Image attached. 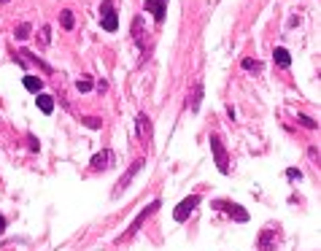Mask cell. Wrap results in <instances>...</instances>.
<instances>
[{
  "label": "cell",
  "mask_w": 321,
  "mask_h": 251,
  "mask_svg": "<svg viewBox=\"0 0 321 251\" xmlns=\"http://www.w3.org/2000/svg\"><path fill=\"white\" fill-rule=\"evenodd\" d=\"M281 241H284L281 224H265L259 230V238H256V249L259 251H278Z\"/></svg>",
  "instance_id": "obj_1"
},
{
  "label": "cell",
  "mask_w": 321,
  "mask_h": 251,
  "mask_svg": "<svg viewBox=\"0 0 321 251\" xmlns=\"http://www.w3.org/2000/svg\"><path fill=\"white\" fill-rule=\"evenodd\" d=\"M208 143H211V151H214V162H216V168H219V173H229V157H227V149H224V143H221V138L216 133H211V138H208Z\"/></svg>",
  "instance_id": "obj_2"
},
{
  "label": "cell",
  "mask_w": 321,
  "mask_h": 251,
  "mask_svg": "<svg viewBox=\"0 0 321 251\" xmlns=\"http://www.w3.org/2000/svg\"><path fill=\"white\" fill-rule=\"evenodd\" d=\"M216 211H221V214H227V216H232L238 224H246L249 221V211L243 208V205H238V203H232V200H214L211 203Z\"/></svg>",
  "instance_id": "obj_3"
},
{
  "label": "cell",
  "mask_w": 321,
  "mask_h": 251,
  "mask_svg": "<svg viewBox=\"0 0 321 251\" xmlns=\"http://www.w3.org/2000/svg\"><path fill=\"white\" fill-rule=\"evenodd\" d=\"M159 205H162V203H159V200H151V203H148V205H146V208H143V211H141V214H138V216H135V221H133V224H130V227H127V232H124V235H119V238H116V243H122V241H124V238H130V235H135V232H138V230H141V224H143V221H146V219H148V216H154V214H157V208H159Z\"/></svg>",
  "instance_id": "obj_4"
},
{
  "label": "cell",
  "mask_w": 321,
  "mask_h": 251,
  "mask_svg": "<svg viewBox=\"0 0 321 251\" xmlns=\"http://www.w3.org/2000/svg\"><path fill=\"white\" fill-rule=\"evenodd\" d=\"M100 22H103V30L106 33L119 30V16H116V8H113V0H103L100 3Z\"/></svg>",
  "instance_id": "obj_5"
},
{
  "label": "cell",
  "mask_w": 321,
  "mask_h": 251,
  "mask_svg": "<svg viewBox=\"0 0 321 251\" xmlns=\"http://www.w3.org/2000/svg\"><path fill=\"white\" fill-rule=\"evenodd\" d=\"M143 165H146V159H143V157H138L135 162L130 165V168H127V173H124L122 179L116 181V189H113V197H119L122 192H127V189H130V184H133V179H135L138 173H141V168H143Z\"/></svg>",
  "instance_id": "obj_6"
},
{
  "label": "cell",
  "mask_w": 321,
  "mask_h": 251,
  "mask_svg": "<svg viewBox=\"0 0 321 251\" xmlns=\"http://www.w3.org/2000/svg\"><path fill=\"white\" fill-rule=\"evenodd\" d=\"M200 200H203V197H200V195H189V197H183V200H181L178 205H176V211H173V219L178 221V224H181V221H186L189 216L194 214V208H197V205H200Z\"/></svg>",
  "instance_id": "obj_7"
},
{
  "label": "cell",
  "mask_w": 321,
  "mask_h": 251,
  "mask_svg": "<svg viewBox=\"0 0 321 251\" xmlns=\"http://www.w3.org/2000/svg\"><path fill=\"white\" fill-rule=\"evenodd\" d=\"M89 165H92V170H108V168L113 165V151H111V149L97 151L95 157L89 159Z\"/></svg>",
  "instance_id": "obj_8"
},
{
  "label": "cell",
  "mask_w": 321,
  "mask_h": 251,
  "mask_svg": "<svg viewBox=\"0 0 321 251\" xmlns=\"http://www.w3.org/2000/svg\"><path fill=\"white\" fill-rule=\"evenodd\" d=\"M138 138L141 141H146V143H151V138H154V130H151V119L146 116V113H138Z\"/></svg>",
  "instance_id": "obj_9"
},
{
  "label": "cell",
  "mask_w": 321,
  "mask_h": 251,
  "mask_svg": "<svg viewBox=\"0 0 321 251\" xmlns=\"http://www.w3.org/2000/svg\"><path fill=\"white\" fill-rule=\"evenodd\" d=\"M146 11H151L154 19H157V25H162L165 22V14H168V0H146Z\"/></svg>",
  "instance_id": "obj_10"
},
{
  "label": "cell",
  "mask_w": 321,
  "mask_h": 251,
  "mask_svg": "<svg viewBox=\"0 0 321 251\" xmlns=\"http://www.w3.org/2000/svg\"><path fill=\"white\" fill-rule=\"evenodd\" d=\"M203 92H205L203 81H194V87H192V95H189V108H192L194 113L200 111V103H203Z\"/></svg>",
  "instance_id": "obj_11"
},
{
  "label": "cell",
  "mask_w": 321,
  "mask_h": 251,
  "mask_svg": "<svg viewBox=\"0 0 321 251\" xmlns=\"http://www.w3.org/2000/svg\"><path fill=\"white\" fill-rule=\"evenodd\" d=\"M273 60H275V65H278V68H289L291 65V54L284 46H278V49L273 51Z\"/></svg>",
  "instance_id": "obj_12"
},
{
  "label": "cell",
  "mask_w": 321,
  "mask_h": 251,
  "mask_svg": "<svg viewBox=\"0 0 321 251\" xmlns=\"http://www.w3.org/2000/svg\"><path fill=\"white\" fill-rule=\"evenodd\" d=\"M41 87H43V78H38V76H30V73H27V76H25V89H27V92H33V95H41Z\"/></svg>",
  "instance_id": "obj_13"
},
{
  "label": "cell",
  "mask_w": 321,
  "mask_h": 251,
  "mask_svg": "<svg viewBox=\"0 0 321 251\" xmlns=\"http://www.w3.org/2000/svg\"><path fill=\"white\" fill-rule=\"evenodd\" d=\"M36 103H38V108H41L43 113L54 111V98H51V95H36Z\"/></svg>",
  "instance_id": "obj_14"
},
{
  "label": "cell",
  "mask_w": 321,
  "mask_h": 251,
  "mask_svg": "<svg viewBox=\"0 0 321 251\" xmlns=\"http://www.w3.org/2000/svg\"><path fill=\"white\" fill-rule=\"evenodd\" d=\"M133 36H135V41H138V46H146V41H143V19L141 16H135V22H133Z\"/></svg>",
  "instance_id": "obj_15"
},
{
  "label": "cell",
  "mask_w": 321,
  "mask_h": 251,
  "mask_svg": "<svg viewBox=\"0 0 321 251\" xmlns=\"http://www.w3.org/2000/svg\"><path fill=\"white\" fill-rule=\"evenodd\" d=\"M19 57H22V60H25V62H36V65L41 68L43 73H51V65H46L43 60H38V57H33L30 51H19Z\"/></svg>",
  "instance_id": "obj_16"
},
{
  "label": "cell",
  "mask_w": 321,
  "mask_h": 251,
  "mask_svg": "<svg viewBox=\"0 0 321 251\" xmlns=\"http://www.w3.org/2000/svg\"><path fill=\"white\" fill-rule=\"evenodd\" d=\"M30 33H33V25L30 22H22V25H16L14 36H16V41H25V38H30Z\"/></svg>",
  "instance_id": "obj_17"
},
{
  "label": "cell",
  "mask_w": 321,
  "mask_h": 251,
  "mask_svg": "<svg viewBox=\"0 0 321 251\" xmlns=\"http://www.w3.org/2000/svg\"><path fill=\"white\" fill-rule=\"evenodd\" d=\"M60 25L62 27H65V30H73V25H76V19H73V11H62V14H60Z\"/></svg>",
  "instance_id": "obj_18"
},
{
  "label": "cell",
  "mask_w": 321,
  "mask_h": 251,
  "mask_svg": "<svg viewBox=\"0 0 321 251\" xmlns=\"http://www.w3.org/2000/svg\"><path fill=\"white\" fill-rule=\"evenodd\" d=\"M81 124L89 130H100L103 127V119L100 116H81Z\"/></svg>",
  "instance_id": "obj_19"
},
{
  "label": "cell",
  "mask_w": 321,
  "mask_h": 251,
  "mask_svg": "<svg viewBox=\"0 0 321 251\" xmlns=\"http://www.w3.org/2000/svg\"><path fill=\"white\" fill-rule=\"evenodd\" d=\"M76 89H78V92H89V89H92V78L89 76H81L76 81Z\"/></svg>",
  "instance_id": "obj_20"
},
{
  "label": "cell",
  "mask_w": 321,
  "mask_h": 251,
  "mask_svg": "<svg viewBox=\"0 0 321 251\" xmlns=\"http://www.w3.org/2000/svg\"><path fill=\"white\" fill-rule=\"evenodd\" d=\"M297 122H300V124H302V127H308V130H316V127H319V124H316V122H313V119H311V116H305V113H300V116H297Z\"/></svg>",
  "instance_id": "obj_21"
},
{
  "label": "cell",
  "mask_w": 321,
  "mask_h": 251,
  "mask_svg": "<svg viewBox=\"0 0 321 251\" xmlns=\"http://www.w3.org/2000/svg\"><path fill=\"white\" fill-rule=\"evenodd\" d=\"M240 65H243V71H259L262 62H256V60H243Z\"/></svg>",
  "instance_id": "obj_22"
},
{
  "label": "cell",
  "mask_w": 321,
  "mask_h": 251,
  "mask_svg": "<svg viewBox=\"0 0 321 251\" xmlns=\"http://www.w3.org/2000/svg\"><path fill=\"white\" fill-rule=\"evenodd\" d=\"M286 179H289V181H302V170L289 168V170H286Z\"/></svg>",
  "instance_id": "obj_23"
},
{
  "label": "cell",
  "mask_w": 321,
  "mask_h": 251,
  "mask_svg": "<svg viewBox=\"0 0 321 251\" xmlns=\"http://www.w3.org/2000/svg\"><path fill=\"white\" fill-rule=\"evenodd\" d=\"M41 41L46 43V46L51 43V27H49V25H43V27H41Z\"/></svg>",
  "instance_id": "obj_24"
},
{
  "label": "cell",
  "mask_w": 321,
  "mask_h": 251,
  "mask_svg": "<svg viewBox=\"0 0 321 251\" xmlns=\"http://www.w3.org/2000/svg\"><path fill=\"white\" fill-rule=\"evenodd\" d=\"M27 141H30V151H38V149H41V143H38L36 135H27Z\"/></svg>",
  "instance_id": "obj_25"
},
{
  "label": "cell",
  "mask_w": 321,
  "mask_h": 251,
  "mask_svg": "<svg viewBox=\"0 0 321 251\" xmlns=\"http://www.w3.org/2000/svg\"><path fill=\"white\" fill-rule=\"evenodd\" d=\"M5 227H8V221H5V216L0 214V232H5Z\"/></svg>",
  "instance_id": "obj_26"
},
{
  "label": "cell",
  "mask_w": 321,
  "mask_h": 251,
  "mask_svg": "<svg viewBox=\"0 0 321 251\" xmlns=\"http://www.w3.org/2000/svg\"><path fill=\"white\" fill-rule=\"evenodd\" d=\"M0 3H8V0H0Z\"/></svg>",
  "instance_id": "obj_27"
}]
</instances>
